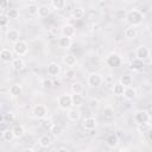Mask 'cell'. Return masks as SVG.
I'll return each mask as SVG.
<instances>
[{
  "label": "cell",
  "mask_w": 152,
  "mask_h": 152,
  "mask_svg": "<svg viewBox=\"0 0 152 152\" xmlns=\"http://www.w3.org/2000/svg\"><path fill=\"white\" fill-rule=\"evenodd\" d=\"M50 132L52 133V135H53L55 138H59V137L63 134L64 128H63L61 125H58V124H53L52 127H51V129H50Z\"/></svg>",
  "instance_id": "obj_27"
},
{
  "label": "cell",
  "mask_w": 152,
  "mask_h": 152,
  "mask_svg": "<svg viewBox=\"0 0 152 152\" xmlns=\"http://www.w3.org/2000/svg\"><path fill=\"white\" fill-rule=\"evenodd\" d=\"M106 63L110 68H119L122 64V57L116 52H110L106 58Z\"/></svg>",
  "instance_id": "obj_5"
},
{
  "label": "cell",
  "mask_w": 152,
  "mask_h": 152,
  "mask_svg": "<svg viewBox=\"0 0 152 152\" xmlns=\"http://www.w3.org/2000/svg\"><path fill=\"white\" fill-rule=\"evenodd\" d=\"M86 15V11L83 7H76L72 11V18L74 19H82Z\"/></svg>",
  "instance_id": "obj_32"
},
{
  "label": "cell",
  "mask_w": 152,
  "mask_h": 152,
  "mask_svg": "<svg viewBox=\"0 0 152 152\" xmlns=\"http://www.w3.org/2000/svg\"><path fill=\"white\" fill-rule=\"evenodd\" d=\"M63 63H64L68 68H72L74 65H76L77 58H76V56L72 55V53H66V55L63 56Z\"/></svg>",
  "instance_id": "obj_15"
},
{
  "label": "cell",
  "mask_w": 152,
  "mask_h": 152,
  "mask_svg": "<svg viewBox=\"0 0 152 152\" xmlns=\"http://www.w3.org/2000/svg\"><path fill=\"white\" fill-rule=\"evenodd\" d=\"M48 114H49V109H48V107H46L45 104H36V106L33 107V109H32V115H33V118L39 119V120L46 118Z\"/></svg>",
  "instance_id": "obj_6"
},
{
  "label": "cell",
  "mask_w": 152,
  "mask_h": 152,
  "mask_svg": "<svg viewBox=\"0 0 152 152\" xmlns=\"http://www.w3.org/2000/svg\"><path fill=\"white\" fill-rule=\"evenodd\" d=\"M122 1H129V0H122Z\"/></svg>",
  "instance_id": "obj_47"
},
{
  "label": "cell",
  "mask_w": 152,
  "mask_h": 152,
  "mask_svg": "<svg viewBox=\"0 0 152 152\" xmlns=\"http://www.w3.org/2000/svg\"><path fill=\"white\" fill-rule=\"evenodd\" d=\"M96 126H97V121L94 116H89L83 120V128L86 131H93L96 128Z\"/></svg>",
  "instance_id": "obj_10"
},
{
  "label": "cell",
  "mask_w": 152,
  "mask_h": 152,
  "mask_svg": "<svg viewBox=\"0 0 152 152\" xmlns=\"http://www.w3.org/2000/svg\"><path fill=\"white\" fill-rule=\"evenodd\" d=\"M137 34H138V32H137V28L134 26H129L125 30V37L127 39H134L137 37Z\"/></svg>",
  "instance_id": "obj_30"
},
{
  "label": "cell",
  "mask_w": 152,
  "mask_h": 152,
  "mask_svg": "<svg viewBox=\"0 0 152 152\" xmlns=\"http://www.w3.org/2000/svg\"><path fill=\"white\" fill-rule=\"evenodd\" d=\"M71 44H72V38H69V37L62 36V37L58 39V46H59L61 49H64V50L70 49Z\"/></svg>",
  "instance_id": "obj_19"
},
{
  "label": "cell",
  "mask_w": 152,
  "mask_h": 152,
  "mask_svg": "<svg viewBox=\"0 0 152 152\" xmlns=\"http://www.w3.org/2000/svg\"><path fill=\"white\" fill-rule=\"evenodd\" d=\"M12 129H13V133H14L15 139H20V138H23L24 134H25V128H24L23 125H15Z\"/></svg>",
  "instance_id": "obj_29"
},
{
  "label": "cell",
  "mask_w": 152,
  "mask_h": 152,
  "mask_svg": "<svg viewBox=\"0 0 152 152\" xmlns=\"http://www.w3.org/2000/svg\"><path fill=\"white\" fill-rule=\"evenodd\" d=\"M58 107L62 110H68L72 107V101H71V95L70 94H62L57 99Z\"/></svg>",
  "instance_id": "obj_4"
},
{
  "label": "cell",
  "mask_w": 152,
  "mask_h": 152,
  "mask_svg": "<svg viewBox=\"0 0 152 152\" xmlns=\"http://www.w3.org/2000/svg\"><path fill=\"white\" fill-rule=\"evenodd\" d=\"M8 23H10V18H8V15H7L6 13L2 12V13L0 14V26H1V27H6Z\"/></svg>",
  "instance_id": "obj_40"
},
{
  "label": "cell",
  "mask_w": 152,
  "mask_h": 152,
  "mask_svg": "<svg viewBox=\"0 0 152 152\" xmlns=\"http://www.w3.org/2000/svg\"><path fill=\"white\" fill-rule=\"evenodd\" d=\"M46 72H48V75L50 77H57V76H59V74H61V66H59V64H57L56 62L49 63L48 66H46Z\"/></svg>",
  "instance_id": "obj_8"
},
{
  "label": "cell",
  "mask_w": 152,
  "mask_h": 152,
  "mask_svg": "<svg viewBox=\"0 0 152 152\" xmlns=\"http://www.w3.org/2000/svg\"><path fill=\"white\" fill-rule=\"evenodd\" d=\"M137 96V90L133 87H126L124 91V97L126 100H133Z\"/></svg>",
  "instance_id": "obj_26"
},
{
  "label": "cell",
  "mask_w": 152,
  "mask_h": 152,
  "mask_svg": "<svg viewBox=\"0 0 152 152\" xmlns=\"http://www.w3.org/2000/svg\"><path fill=\"white\" fill-rule=\"evenodd\" d=\"M11 66H12L15 71H20V70H23V69L25 68V62H24V59L19 56V57H15V58L12 59Z\"/></svg>",
  "instance_id": "obj_16"
},
{
  "label": "cell",
  "mask_w": 152,
  "mask_h": 152,
  "mask_svg": "<svg viewBox=\"0 0 152 152\" xmlns=\"http://www.w3.org/2000/svg\"><path fill=\"white\" fill-rule=\"evenodd\" d=\"M42 86L44 87V88H46V89H50V88H52V86H53V81H52V77H45V78H43V81H42Z\"/></svg>",
  "instance_id": "obj_38"
},
{
  "label": "cell",
  "mask_w": 152,
  "mask_h": 152,
  "mask_svg": "<svg viewBox=\"0 0 152 152\" xmlns=\"http://www.w3.org/2000/svg\"><path fill=\"white\" fill-rule=\"evenodd\" d=\"M19 37H20V33H19V31H18L17 28H10V30L7 31V33H6L7 40H8L10 43H13V44L19 40Z\"/></svg>",
  "instance_id": "obj_14"
},
{
  "label": "cell",
  "mask_w": 152,
  "mask_h": 152,
  "mask_svg": "<svg viewBox=\"0 0 152 152\" xmlns=\"http://www.w3.org/2000/svg\"><path fill=\"white\" fill-rule=\"evenodd\" d=\"M148 129H150L148 122H147V124H139V125H138V131H139L140 133H147Z\"/></svg>",
  "instance_id": "obj_43"
},
{
  "label": "cell",
  "mask_w": 152,
  "mask_h": 152,
  "mask_svg": "<svg viewBox=\"0 0 152 152\" xmlns=\"http://www.w3.org/2000/svg\"><path fill=\"white\" fill-rule=\"evenodd\" d=\"M51 5L55 10H63L66 5V0H51Z\"/></svg>",
  "instance_id": "obj_33"
},
{
  "label": "cell",
  "mask_w": 152,
  "mask_h": 152,
  "mask_svg": "<svg viewBox=\"0 0 152 152\" xmlns=\"http://www.w3.org/2000/svg\"><path fill=\"white\" fill-rule=\"evenodd\" d=\"M52 144V139L48 135V134H44V135H40L39 139H38V145L43 148H48L49 146H51Z\"/></svg>",
  "instance_id": "obj_20"
},
{
  "label": "cell",
  "mask_w": 152,
  "mask_h": 152,
  "mask_svg": "<svg viewBox=\"0 0 152 152\" xmlns=\"http://www.w3.org/2000/svg\"><path fill=\"white\" fill-rule=\"evenodd\" d=\"M66 116H68V119H69L70 121L76 122V121H78L80 118H81V112H80L78 109H76V108H70V109L66 110Z\"/></svg>",
  "instance_id": "obj_17"
},
{
  "label": "cell",
  "mask_w": 152,
  "mask_h": 152,
  "mask_svg": "<svg viewBox=\"0 0 152 152\" xmlns=\"http://www.w3.org/2000/svg\"><path fill=\"white\" fill-rule=\"evenodd\" d=\"M62 33L63 36L65 37H69V38H74L76 36V28L74 25L71 24H65L63 27H62Z\"/></svg>",
  "instance_id": "obj_12"
},
{
  "label": "cell",
  "mask_w": 152,
  "mask_h": 152,
  "mask_svg": "<svg viewBox=\"0 0 152 152\" xmlns=\"http://www.w3.org/2000/svg\"><path fill=\"white\" fill-rule=\"evenodd\" d=\"M38 8H39V6H37L36 4H30V5L27 6V13L31 14V15H37Z\"/></svg>",
  "instance_id": "obj_39"
},
{
  "label": "cell",
  "mask_w": 152,
  "mask_h": 152,
  "mask_svg": "<svg viewBox=\"0 0 152 152\" xmlns=\"http://www.w3.org/2000/svg\"><path fill=\"white\" fill-rule=\"evenodd\" d=\"M88 107L89 108H91V109H95V108H99V106H100V101L97 100V99H95V97H91L89 101H88Z\"/></svg>",
  "instance_id": "obj_41"
},
{
  "label": "cell",
  "mask_w": 152,
  "mask_h": 152,
  "mask_svg": "<svg viewBox=\"0 0 152 152\" xmlns=\"http://www.w3.org/2000/svg\"><path fill=\"white\" fill-rule=\"evenodd\" d=\"M7 5H8V4H7V0H2V1H1V11H2V12H4L5 10H8V8H7Z\"/></svg>",
  "instance_id": "obj_44"
},
{
  "label": "cell",
  "mask_w": 152,
  "mask_h": 152,
  "mask_svg": "<svg viewBox=\"0 0 152 152\" xmlns=\"http://www.w3.org/2000/svg\"><path fill=\"white\" fill-rule=\"evenodd\" d=\"M125 19H126V21L129 24V26L137 27V26L141 25V23H142V20H144V14H142L141 11H139V10H137V8H132V10H129V11L126 13Z\"/></svg>",
  "instance_id": "obj_1"
},
{
  "label": "cell",
  "mask_w": 152,
  "mask_h": 152,
  "mask_svg": "<svg viewBox=\"0 0 152 152\" xmlns=\"http://www.w3.org/2000/svg\"><path fill=\"white\" fill-rule=\"evenodd\" d=\"M0 59L4 63L12 62V59H13V52H12V50H10L7 48L1 49V51H0Z\"/></svg>",
  "instance_id": "obj_13"
},
{
  "label": "cell",
  "mask_w": 152,
  "mask_h": 152,
  "mask_svg": "<svg viewBox=\"0 0 152 152\" xmlns=\"http://www.w3.org/2000/svg\"><path fill=\"white\" fill-rule=\"evenodd\" d=\"M6 14L8 15L10 19H18L19 18V11L17 8H8Z\"/></svg>",
  "instance_id": "obj_36"
},
{
  "label": "cell",
  "mask_w": 152,
  "mask_h": 152,
  "mask_svg": "<svg viewBox=\"0 0 152 152\" xmlns=\"http://www.w3.org/2000/svg\"><path fill=\"white\" fill-rule=\"evenodd\" d=\"M8 94L12 97H19V96H21V94H23V86L20 83L12 84L10 87V89H8Z\"/></svg>",
  "instance_id": "obj_9"
},
{
  "label": "cell",
  "mask_w": 152,
  "mask_h": 152,
  "mask_svg": "<svg viewBox=\"0 0 152 152\" xmlns=\"http://www.w3.org/2000/svg\"><path fill=\"white\" fill-rule=\"evenodd\" d=\"M36 1H37V0H28L30 4H36Z\"/></svg>",
  "instance_id": "obj_46"
},
{
  "label": "cell",
  "mask_w": 152,
  "mask_h": 152,
  "mask_svg": "<svg viewBox=\"0 0 152 152\" xmlns=\"http://www.w3.org/2000/svg\"><path fill=\"white\" fill-rule=\"evenodd\" d=\"M1 138H2V140L6 141V142H12L13 139H15L14 133H13V129H10V128L4 129L2 133H1Z\"/></svg>",
  "instance_id": "obj_22"
},
{
  "label": "cell",
  "mask_w": 152,
  "mask_h": 152,
  "mask_svg": "<svg viewBox=\"0 0 152 152\" xmlns=\"http://www.w3.org/2000/svg\"><path fill=\"white\" fill-rule=\"evenodd\" d=\"M103 116H104V119H108V120L113 119L114 118V109L112 107H109V106L104 107V109H103Z\"/></svg>",
  "instance_id": "obj_34"
},
{
  "label": "cell",
  "mask_w": 152,
  "mask_h": 152,
  "mask_svg": "<svg viewBox=\"0 0 152 152\" xmlns=\"http://www.w3.org/2000/svg\"><path fill=\"white\" fill-rule=\"evenodd\" d=\"M87 83H88V86L91 87V88H97V87H100V86L103 83V77H102L101 74L93 71V72H90V74L88 75V77H87Z\"/></svg>",
  "instance_id": "obj_2"
},
{
  "label": "cell",
  "mask_w": 152,
  "mask_h": 152,
  "mask_svg": "<svg viewBox=\"0 0 152 152\" xmlns=\"http://www.w3.org/2000/svg\"><path fill=\"white\" fill-rule=\"evenodd\" d=\"M106 144H107V146L110 147V148L116 147V146L119 145V138H118V135H116V134H110V135H108L107 139H106Z\"/></svg>",
  "instance_id": "obj_23"
},
{
  "label": "cell",
  "mask_w": 152,
  "mask_h": 152,
  "mask_svg": "<svg viewBox=\"0 0 152 152\" xmlns=\"http://www.w3.org/2000/svg\"><path fill=\"white\" fill-rule=\"evenodd\" d=\"M75 75H76L75 70H74L72 68H69V69L64 72V78H66V80H71V78L75 77Z\"/></svg>",
  "instance_id": "obj_42"
},
{
  "label": "cell",
  "mask_w": 152,
  "mask_h": 152,
  "mask_svg": "<svg viewBox=\"0 0 152 152\" xmlns=\"http://www.w3.org/2000/svg\"><path fill=\"white\" fill-rule=\"evenodd\" d=\"M52 125H53V122H52V120L50 119V118H44V119H42V126H43V128L44 129H51V127H52Z\"/></svg>",
  "instance_id": "obj_35"
},
{
  "label": "cell",
  "mask_w": 152,
  "mask_h": 152,
  "mask_svg": "<svg viewBox=\"0 0 152 152\" xmlns=\"http://www.w3.org/2000/svg\"><path fill=\"white\" fill-rule=\"evenodd\" d=\"M125 86H122L120 82H116L113 84V94L115 96H124V91H125Z\"/></svg>",
  "instance_id": "obj_25"
},
{
  "label": "cell",
  "mask_w": 152,
  "mask_h": 152,
  "mask_svg": "<svg viewBox=\"0 0 152 152\" xmlns=\"http://www.w3.org/2000/svg\"><path fill=\"white\" fill-rule=\"evenodd\" d=\"M13 51H14L15 55L23 57V56L27 55V52H28V44L25 40L19 39L18 42H15L13 44Z\"/></svg>",
  "instance_id": "obj_3"
},
{
  "label": "cell",
  "mask_w": 152,
  "mask_h": 152,
  "mask_svg": "<svg viewBox=\"0 0 152 152\" xmlns=\"http://www.w3.org/2000/svg\"><path fill=\"white\" fill-rule=\"evenodd\" d=\"M71 101H72V106L75 107H81L84 102V99L82 96V94H75L72 93L71 94Z\"/></svg>",
  "instance_id": "obj_24"
},
{
  "label": "cell",
  "mask_w": 152,
  "mask_h": 152,
  "mask_svg": "<svg viewBox=\"0 0 152 152\" xmlns=\"http://www.w3.org/2000/svg\"><path fill=\"white\" fill-rule=\"evenodd\" d=\"M84 90V86L81 83V82H74L71 84V93H75V94H82Z\"/></svg>",
  "instance_id": "obj_31"
},
{
  "label": "cell",
  "mask_w": 152,
  "mask_h": 152,
  "mask_svg": "<svg viewBox=\"0 0 152 152\" xmlns=\"http://www.w3.org/2000/svg\"><path fill=\"white\" fill-rule=\"evenodd\" d=\"M23 151H25V152H34V148H31L30 147V148H24Z\"/></svg>",
  "instance_id": "obj_45"
},
{
  "label": "cell",
  "mask_w": 152,
  "mask_h": 152,
  "mask_svg": "<svg viewBox=\"0 0 152 152\" xmlns=\"http://www.w3.org/2000/svg\"><path fill=\"white\" fill-rule=\"evenodd\" d=\"M119 82H120L122 86H125V87H132V84H133V77H132L131 75L126 74V75H122V76L120 77Z\"/></svg>",
  "instance_id": "obj_28"
},
{
  "label": "cell",
  "mask_w": 152,
  "mask_h": 152,
  "mask_svg": "<svg viewBox=\"0 0 152 152\" xmlns=\"http://www.w3.org/2000/svg\"><path fill=\"white\" fill-rule=\"evenodd\" d=\"M51 12H52V10H51L50 6H48V5H40L39 8H38L37 15H38L39 18H46L48 15L51 14Z\"/></svg>",
  "instance_id": "obj_21"
},
{
  "label": "cell",
  "mask_w": 152,
  "mask_h": 152,
  "mask_svg": "<svg viewBox=\"0 0 152 152\" xmlns=\"http://www.w3.org/2000/svg\"><path fill=\"white\" fill-rule=\"evenodd\" d=\"M133 119H134V121L139 125V124H147V122H150L151 116H150V114H148L147 110L139 109V110H137V112L134 113Z\"/></svg>",
  "instance_id": "obj_7"
},
{
  "label": "cell",
  "mask_w": 152,
  "mask_h": 152,
  "mask_svg": "<svg viewBox=\"0 0 152 152\" xmlns=\"http://www.w3.org/2000/svg\"><path fill=\"white\" fill-rule=\"evenodd\" d=\"M14 119H15V116H14V113H13V112H7V113H5L4 116H2V120L6 121L7 124H12V122L14 121Z\"/></svg>",
  "instance_id": "obj_37"
},
{
  "label": "cell",
  "mask_w": 152,
  "mask_h": 152,
  "mask_svg": "<svg viewBox=\"0 0 152 152\" xmlns=\"http://www.w3.org/2000/svg\"><path fill=\"white\" fill-rule=\"evenodd\" d=\"M135 57L140 59H146L150 57V50L145 45H139L135 50Z\"/></svg>",
  "instance_id": "obj_11"
},
{
  "label": "cell",
  "mask_w": 152,
  "mask_h": 152,
  "mask_svg": "<svg viewBox=\"0 0 152 152\" xmlns=\"http://www.w3.org/2000/svg\"><path fill=\"white\" fill-rule=\"evenodd\" d=\"M129 68H131L133 71H140V70L144 68V59H140V58L135 57L134 59L131 61Z\"/></svg>",
  "instance_id": "obj_18"
}]
</instances>
